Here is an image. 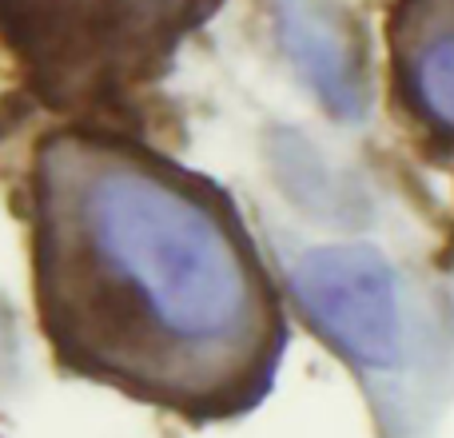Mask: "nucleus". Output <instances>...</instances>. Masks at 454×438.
Masks as SVG:
<instances>
[{
    "mask_svg": "<svg viewBox=\"0 0 454 438\" xmlns=\"http://www.w3.org/2000/svg\"><path fill=\"white\" fill-rule=\"evenodd\" d=\"M32 267L60 363L196 418L255 407L283 319L235 207L207 180L100 128L32 164Z\"/></svg>",
    "mask_w": 454,
    "mask_h": 438,
    "instance_id": "nucleus-1",
    "label": "nucleus"
},
{
    "mask_svg": "<svg viewBox=\"0 0 454 438\" xmlns=\"http://www.w3.org/2000/svg\"><path fill=\"white\" fill-rule=\"evenodd\" d=\"M223 0H0V44L64 116H116Z\"/></svg>",
    "mask_w": 454,
    "mask_h": 438,
    "instance_id": "nucleus-2",
    "label": "nucleus"
},
{
    "mask_svg": "<svg viewBox=\"0 0 454 438\" xmlns=\"http://www.w3.org/2000/svg\"><path fill=\"white\" fill-rule=\"evenodd\" d=\"M291 295L347 363L383 371L399 363V283L371 247H319L291 271Z\"/></svg>",
    "mask_w": 454,
    "mask_h": 438,
    "instance_id": "nucleus-3",
    "label": "nucleus"
},
{
    "mask_svg": "<svg viewBox=\"0 0 454 438\" xmlns=\"http://www.w3.org/2000/svg\"><path fill=\"white\" fill-rule=\"evenodd\" d=\"M387 40L395 100L427 140L454 148V0H395Z\"/></svg>",
    "mask_w": 454,
    "mask_h": 438,
    "instance_id": "nucleus-4",
    "label": "nucleus"
},
{
    "mask_svg": "<svg viewBox=\"0 0 454 438\" xmlns=\"http://www.w3.org/2000/svg\"><path fill=\"white\" fill-rule=\"evenodd\" d=\"M279 36L295 68L335 116L355 120L367 108L363 36L327 0H279Z\"/></svg>",
    "mask_w": 454,
    "mask_h": 438,
    "instance_id": "nucleus-5",
    "label": "nucleus"
},
{
    "mask_svg": "<svg viewBox=\"0 0 454 438\" xmlns=\"http://www.w3.org/2000/svg\"><path fill=\"white\" fill-rule=\"evenodd\" d=\"M4 359H8V327L0 319V371H4Z\"/></svg>",
    "mask_w": 454,
    "mask_h": 438,
    "instance_id": "nucleus-6",
    "label": "nucleus"
}]
</instances>
